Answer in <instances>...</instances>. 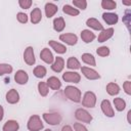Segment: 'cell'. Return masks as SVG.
<instances>
[{
	"instance_id": "1",
	"label": "cell",
	"mask_w": 131,
	"mask_h": 131,
	"mask_svg": "<svg viewBox=\"0 0 131 131\" xmlns=\"http://www.w3.org/2000/svg\"><path fill=\"white\" fill-rule=\"evenodd\" d=\"M63 93L70 100H72L74 102L81 101V91L75 86H71V85L67 86L63 90Z\"/></svg>"
},
{
	"instance_id": "2",
	"label": "cell",
	"mask_w": 131,
	"mask_h": 131,
	"mask_svg": "<svg viewBox=\"0 0 131 131\" xmlns=\"http://www.w3.org/2000/svg\"><path fill=\"white\" fill-rule=\"evenodd\" d=\"M27 127L30 131H40L43 128V124L41 122V119L38 115H33L32 117H30Z\"/></svg>"
},
{
	"instance_id": "3",
	"label": "cell",
	"mask_w": 131,
	"mask_h": 131,
	"mask_svg": "<svg viewBox=\"0 0 131 131\" xmlns=\"http://www.w3.org/2000/svg\"><path fill=\"white\" fill-rule=\"evenodd\" d=\"M44 121L49 125H58L61 122V116L58 113H44L43 114Z\"/></svg>"
},
{
	"instance_id": "4",
	"label": "cell",
	"mask_w": 131,
	"mask_h": 131,
	"mask_svg": "<svg viewBox=\"0 0 131 131\" xmlns=\"http://www.w3.org/2000/svg\"><path fill=\"white\" fill-rule=\"evenodd\" d=\"M82 104L86 107H94L96 104V95L92 91H87L84 94Z\"/></svg>"
},
{
	"instance_id": "5",
	"label": "cell",
	"mask_w": 131,
	"mask_h": 131,
	"mask_svg": "<svg viewBox=\"0 0 131 131\" xmlns=\"http://www.w3.org/2000/svg\"><path fill=\"white\" fill-rule=\"evenodd\" d=\"M75 117L78 121L83 123H90L92 121V116L84 108H78L75 112Z\"/></svg>"
},
{
	"instance_id": "6",
	"label": "cell",
	"mask_w": 131,
	"mask_h": 131,
	"mask_svg": "<svg viewBox=\"0 0 131 131\" xmlns=\"http://www.w3.org/2000/svg\"><path fill=\"white\" fill-rule=\"evenodd\" d=\"M24 60L27 64L29 66H33L36 61V58H35V54H34V49L32 46H29L25 49V52H24Z\"/></svg>"
},
{
	"instance_id": "7",
	"label": "cell",
	"mask_w": 131,
	"mask_h": 131,
	"mask_svg": "<svg viewBox=\"0 0 131 131\" xmlns=\"http://www.w3.org/2000/svg\"><path fill=\"white\" fill-rule=\"evenodd\" d=\"M81 72L85 76V78H87L88 80H97V79L100 78V75L95 70L90 69L88 67H82L81 68Z\"/></svg>"
},
{
	"instance_id": "8",
	"label": "cell",
	"mask_w": 131,
	"mask_h": 131,
	"mask_svg": "<svg viewBox=\"0 0 131 131\" xmlns=\"http://www.w3.org/2000/svg\"><path fill=\"white\" fill-rule=\"evenodd\" d=\"M59 39H60V41L64 42V43L68 44V45H71V46L76 45L77 42H78V37H77V35L72 34V33L61 34V35L59 36Z\"/></svg>"
},
{
	"instance_id": "9",
	"label": "cell",
	"mask_w": 131,
	"mask_h": 131,
	"mask_svg": "<svg viewBox=\"0 0 131 131\" xmlns=\"http://www.w3.org/2000/svg\"><path fill=\"white\" fill-rule=\"evenodd\" d=\"M62 79L69 83H79L81 76L77 72H66L62 74Z\"/></svg>"
},
{
	"instance_id": "10",
	"label": "cell",
	"mask_w": 131,
	"mask_h": 131,
	"mask_svg": "<svg viewBox=\"0 0 131 131\" xmlns=\"http://www.w3.org/2000/svg\"><path fill=\"white\" fill-rule=\"evenodd\" d=\"M14 81L19 84V85H25L28 83L29 81V76L27 74V72L23 71V70H18L15 75H14Z\"/></svg>"
},
{
	"instance_id": "11",
	"label": "cell",
	"mask_w": 131,
	"mask_h": 131,
	"mask_svg": "<svg viewBox=\"0 0 131 131\" xmlns=\"http://www.w3.org/2000/svg\"><path fill=\"white\" fill-rule=\"evenodd\" d=\"M40 58L48 64H52L53 60H54V56H53L52 52L50 51V49H48V48L42 49V51L40 52Z\"/></svg>"
},
{
	"instance_id": "12",
	"label": "cell",
	"mask_w": 131,
	"mask_h": 131,
	"mask_svg": "<svg viewBox=\"0 0 131 131\" xmlns=\"http://www.w3.org/2000/svg\"><path fill=\"white\" fill-rule=\"evenodd\" d=\"M100 106H101V111H102V113H103L106 117L112 118V117L115 116V113H114V110H113V107H112V105H111L110 100H107V99H103V100L101 101Z\"/></svg>"
},
{
	"instance_id": "13",
	"label": "cell",
	"mask_w": 131,
	"mask_h": 131,
	"mask_svg": "<svg viewBox=\"0 0 131 131\" xmlns=\"http://www.w3.org/2000/svg\"><path fill=\"white\" fill-rule=\"evenodd\" d=\"M114 35V29L113 28H108V29H103L99 35H98V42L102 43V42H105L107 41L108 39H111Z\"/></svg>"
},
{
	"instance_id": "14",
	"label": "cell",
	"mask_w": 131,
	"mask_h": 131,
	"mask_svg": "<svg viewBox=\"0 0 131 131\" xmlns=\"http://www.w3.org/2000/svg\"><path fill=\"white\" fill-rule=\"evenodd\" d=\"M19 100V94L15 89H10L7 93H6V101L10 104H14L16 102H18Z\"/></svg>"
},
{
	"instance_id": "15",
	"label": "cell",
	"mask_w": 131,
	"mask_h": 131,
	"mask_svg": "<svg viewBox=\"0 0 131 131\" xmlns=\"http://www.w3.org/2000/svg\"><path fill=\"white\" fill-rule=\"evenodd\" d=\"M49 46H51V48L58 54H63L67 52V47L61 44V43H58L57 41H54V40H50L49 42Z\"/></svg>"
},
{
	"instance_id": "16",
	"label": "cell",
	"mask_w": 131,
	"mask_h": 131,
	"mask_svg": "<svg viewBox=\"0 0 131 131\" xmlns=\"http://www.w3.org/2000/svg\"><path fill=\"white\" fill-rule=\"evenodd\" d=\"M63 68H64V60H63V58L59 57V56L55 57L54 61H53V63L51 66V70L53 72H55V73H60L63 70Z\"/></svg>"
},
{
	"instance_id": "17",
	"label": "cell",
	"mask_w": 131,
	"mask_h": 131,
	"mask_svg": "<svg viewBox=\"0 0 131 131\" xmlns=\"http://www.w3.org/2000/svg\"><path fill=\"white\" fill-rule=\"evenodd\" d=\"M102 18L107 25H115L118 23V14L113 13V12H104L102 13Z\"/></svg>"
},
{
	"instance_id": "18",
	"label": "cell",
	"mask_w": 131,
	"mask_h": 131,
	"mask_svg": "<svg viewBox=\"0 0 131 131\" xmlns=\"http://www.w3.org/2000/svg\"><path fill=\"white\" fill-rule=\"evenodd\" d=\"M46 82H47V83H46L47 86H48L49 88H51L52 90H58V89L61 87V82L59 81L58 78H56V77H54V76L49 77Z\"/></svg>"
},
{
	"instance_id": "19",
	"label": "cell",
	"mask_w": 131,
	"mask_h": 131,
	"mask_svg": "<svg viewBox=\"0 0 131 131\" xmlns=\"http://www.w3.org/2000/svg\"><path fill=\"white\" fill-rule=\"evenodd\" d=\"M86 25L93 29V30H96V31H102L103 30V26L96 19V18H93V17H90L86 20Z\"/></svg>"
},
{
	"instance_id": "20",
	"label": "cell",
	"mask_w": 131,
	"mask_h": 131,
	"mask_svg": "<svg viewBox=\"0 0 131 131\" xmlns=\"http://www.w3.org/2000/svg\"><path fill=\"white\" fill-rule=\"evenodd\" d=\"M18 128H19V125L15 120H8L4 124L2 130L3 131H17Z\"/></svg>"
},
{
	"instance_id": "21",
	"label": "cell",
	"mask_w": 131,
	"mask_h": 131,
	"mask_svg": "<svg viewBox=\"0 0 131 131\" xmlns=\"http://www.w3.org/2000/svg\"><path fill=\"white\" fill-rule=\"evenodd\" d=\"M57 9L58 8H57V6L55 4L50 3V2L46 3L45 4V14H46V16L48 18H50L51 16H53L57 12Z\"/></svg>"
},
{
	"instance_id": "22",
	"label": "cell",
	"mask_w": 131,
	"mask_h": 131,
	"mask_svg": "<svg viewBox=\"0 0 131 131\" xmlns=\"http://www.w3.org/2000/svg\"><path fill=\"white\" fill-rule=\"evenodd\" d=\"M41 18H42L41 9L38 8V7H37V8H34V9L32 10V12H31V21H32V24L36 25V24L40 23Z\"/></svg>"
},
{
	"instance_id": "23",
	"label": "cell",
	"mask_w": 131,
	"mask_h": 131,
	"mask_svg": "<svg viewBox=\"0 0 131 131\" xmlns=\"http://www.w3.org/2000/svg\"><path fill=\"white\" fill-rule=\"evenodd\" d=\"M81 38L85 43H90L95 39V34L90 30H83L81 32Z\"/></svg>"
},
{
	"instance_id": "24",
	"label": "cell",
	"mask_w": 131,
	"mask_h": 131,
	"mask_svg": "<svg viewBox=\"0 0 131 131\" xmlns=\"http://www.w3.org/2000/svg\"><path fill=\"white\" fill-rule=\"evenodd\" d=\"M64 27H66V23H64L63 17H56V18H54V20H53V29H54V31L61 32V31H63Z\"/></svg>"
},
{
	"instance_id": "25",
	"label": "cell",
	"mask_w": 131,
	"mask_h": 131,
	"mask_svg": "<svg viewBox=\"0 0 131 131\" xmlns=\"http://www.w3.org/2000/svg\"><path fill=\"white\" fill-rule=\"evenodd\" d=\"M106 92L112 95V96H115L117 94H119L120 92V87L117 83H114V82H111L106 85Z\"/></svg>"
},
{
	"instance_id": "26",
	"label": "cell",
	"mask_w": 131,
	"mask_h": 131,
	"mask_svg": "<svg viewBox=\"0 0 131 131\" xmlns=\"http://www.w3.org/2000/svg\"><path fill=\"white\" fill-rule=\"evenodd\" d=\"M67 67H68L69 69H71V70H78V69H81V64H80L79 60H78L76 57H74V56L70 57V58L67 60Z\"/></svg>"
},
{
	"instance_id": "27",
	"label": "cell",
	"mask_w": 131,
	"mask_h": 131,
	"mask_svg": "<svg viewBox=\"0 0 131 131\" xmlns=\"http://www.w3.org/2000/svg\"><path fill=\"white\" fill-rule=\"evenodd\" d=\"M33 73H34V76L35 77H37L39 79H42V78H44L46 76L47 71H46V68L45 67H43V66H37L34 69Z\"/></svg>"
},
{
	"instance_id": "28",
	"label": "cell",
	"mask_w": 131,
	"mask_h": 131,
	"mask_svg": "<svg viewBox=\"0 0 131 131\" xmlns=\"http://www.w3.org/2000/svg\"><path fill=\"white\" fill-rule=\"evenodd\" d=\"M82 61L85 62L86 64H89V66H96V61H95V58L92 54L90 53H83L82 54Z\"/></svg>"
},
{
	"instance_id": "29",
	"label": "cell",
	"mask_w": 131,
	"mask_h": 131,
	"mask_svg": "<svg viewBox=\"0 0 131 131\" xmlns=\"http://www.w3.org/2000/svg\"><path fill=\"white\" fill-rule=\"evenodd\" d=\"M114 104H115V107L118 112H122L126 107V101L121 97L114 98Z\"/></svg>"
},
{
	"instance_id": "30",
	"label": "cell",
	"mask_w": 131,
	"mask_h": 131,
	"mask_svg": "<svg viewBox=\"0 0 131 131\" xmlns=\"http://www.w3.org/2000/svg\"><path fill=\"white\" fill-rule=\"evenodd\" d=\"M62 11H63L66 14H69V15H73V16H75V15H79V13H80L79 9H77V8H74L73 6H71V5H68V4L63 5V7H62Z\"/></svg>"
},
{
	"instance_id": "31",
	"label": "cell",
	"mask_w": 131,
	"mask_h": 131,
	"mask_svg": "<svg viewBox=\"0 0 131 131\" xmlns=\"http://www.w3.org/2000/svg\"><path fill=\"white\" fill-rule=\"evenodd\" d=\"M38 91L41 96L45 97L49 92V87L47 86V84L45 82H39L38 83Z\"/></svg>"
},
{
	"instance_id": "32",
	"label": "cell",
	"mask_w": 131,
	"mask_h": 131,
	"mask_svg": "<svg viewBox=\"0 0 131 131\" xmlns=\"http://www.w3.org/2000/svg\"><path fill=\"white\" fill-rule=\"evenodd\" d=\"M101 6L104 9L112 10V9H115L117 7V3H116V1H113V0H102Z\"/></svg>"
},
{
	"instance_id": "33",
	"label": "cell",
	"mask_w": 131,
	"mask_h": 131,
	"mask_svg": "<svg viewBox=\"0 0 131 131\" xmlns=\"http://www.w3.org/2000/svg\"><path fill=\"white\" fill-rule=\"evenodd\" d=\"M12 72V67L8 63H0V76L10 74Z\"/></svg>"
},
{
	"instance_id": "34",
	"label": "cell",
	"mask_w": 131,
	"mask_h": 131,
	"mask_svg": "<svg viewBox=\"0 0 131 131\" xmlns=\"http://www.w3.org/2000/svg\"><path fill=\"white\" fill-rule=\"evenodd\" d=\"M96 53H97L99 56L105 57V56L110 55V48H108V47H106V46L98 47V48H97V50H96Z\"/></svg>"
},
{
	"instance_id": "35",
	"label": "cell",
	"mask_w": 131,
	"mask_h": 131,
	"mask_svg": "<svg viewBox=\"0 0 131 131\" xmlns=\"http://www.w3.org/2000/svg\"><path fill=\"white\" fill-rule=\"evenodd\" d=\"M73 4H74V6L77 7V9L79 8V9L84 10L87 7V1L86 0H73Z\"/></svg>"
},
{
	"instance_id": "36",
	"label": "cell",
	"mask_w": 131,
	"mask_h": 131,
	"mask_svg": "<svg viewBox=\"0 0 131 131\" xmlns=\"http://www.w3.org/2000/svg\"><path fill=\"white\" fill-rule=\"evenodd\" d=\"M16 18H17V20H18L20 24H26V23H28V15H27L26 13H24V12H18V13L16 14Z\"/></svg>"
},
{
	"instance_id": "37",
	"label": "cell",
	"mask_w": 131,
	"mask_h": 131,
	"mask_svg": "<svg viewBox=\"0 0 131 131\" xmlns=\"http://www.w3.org/2000/svg\"><path fill=\"white\" fill-rule=\"evenodd\" d=\"M18 4H19V6H20L21 8L28 9V8L31 7L32 1H31V0H19V1H18Z\"/></svg>"
},
{
	"instance_id": "38",
	"label": "cell",
	"mask_w": 131,
	"mask_h": 131,
	"mask_svg": "<svg viewBox=\"0 0 131 131\" xmlns=\"http://www.w3.org/2000/svg\"><path fill=\"white\" fill-rule=\"evenodd\" d=\"M123 88H124V91H125L128 95L131 94V82H130V81H126V82H124V84H123Z\"/></svg>"
},
{
	"instance_id": "39",
	"label": "cell",
	"mask_w": 131,
	"mask_h": 131,
	"mask_svg": "<svg viewBox=\"0 0 131 131\" xmlns=\"http://www.w3.org/2000/svg\"><path fill=\"white\" fill-rule=\"evenodd\" d=\"M74 129H75V131H88L87 128L84 125H82L81 123H75L74 124Z\"/></svg>"
},
{
	"instance_id": "40",
	"label": "cell",
	"mask_w": 131,
	"mask_h": 131,
	"mask_svg": "<svg viewBox=\"0 0 131 131\" xmlns=\"http://www.w3.org/2000/svg\"><path fill=\"white\" fill-rule=\"evenodd\" d=\"M61 131H74V130H73V128H72L70 125H66V126L62 127Z\"/></svg>"
},
{
	"instance_id": "41",
	"label": "cell",
	"mask_w": 131,
	"mask_h": 131,
	"mask_svg": "<svg viewBox=\"0 0 131 131\" xmlns=\"http://www.w3.org/2000/svg\"><path fill=\"white\" fill-rule=\"evenodd\" d=\"M3 116H4V110H3L2 105H0V121H2Z\"/></svg>"
},
{
	"instance_id": "42",
	"label": "cell",
	"mask_w": 131,
	"mask_h": 131,
	"mask_svg": "<svg viewBox=\"0 0 131 131\" xmlns=\"http://www.w3.org/2000/svg\"><path fill=\"white\" fill-rule=\"evenodd\" d=\"M130 115H131V111H129L128 114H127V116H128V123H129V124H131V121H130Z\"/></svg>"
},
{
	"instance_id": "43",
	"label": "cell",
	"mask_w": 131,
	"mask_h": 131,
	"mask_svg": "<svg viewBox=\"0 0 131 131\" xmlns=\"http://www.w3.org/2000/svg\"><path fill=\"white\" fill-rule=\"evenodd\" d=\"M123 4H125V5H131V1H123Z\"/></svg>"
},
{
	"instance_id": "44",
	"label": "cell",
	"mask_w": 131,
	"mask_h": 131,
	"mask_svg": "<svg viewBox=\"0 0 131 131\" xmlns=\"http://www.w3.org/2000/svg\"><path fill=\"white\" fill-rule=\"evenodd\" d=\"M44 131H52V130H50V129H46V130H44Z\"/></svg>"
}]
</instances>
